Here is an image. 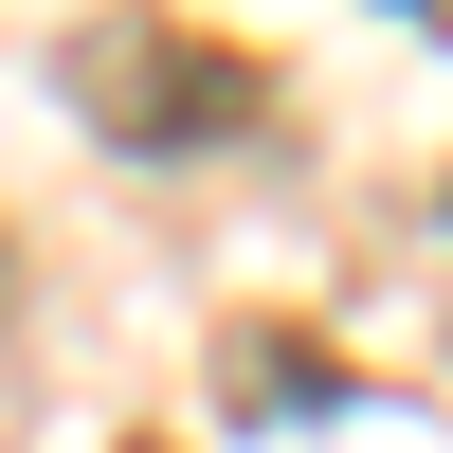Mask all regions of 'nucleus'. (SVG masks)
Returning <instances> with one entry per match:
<instances>
[{
	"label": "nucleus",
	"instance_id": "obj_1",
	"mask_svg": "<svg viewBox=\"0 0 453 453\" xmlns=\"http://www.w3.org/2000/svg\"><path fill=\"white\" fill-rule=\"evenodd\" d=\"M73 109L127 164H200L218 127H254V55H218L181 19H109V36H73Z\"/></svg>",
	"mask_w": 453,
	"mask_h": 453
},
{
	"label": "nucleus",
	"instance_id": "obj_2",
	"mask_svg": "<svg viewBox=\"0 0 453 453\" xmlns=\"http://www.w3.org/2000/svg\"><path fill=\"white\" fill-rule=\"evenodd\" d=\"M127 453H164V435H127Z\"/></svg>",
	"mask_w": 453,
	"mask_h": 453
}]
</instances>
